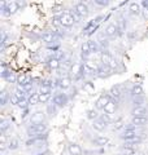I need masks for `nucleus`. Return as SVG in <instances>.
Instances as JSON below:
<instances>
[{"instance_id":"obj_1","label":"nucleus","mask_w":148,"mask_h":155,"mask_svg":"<svg viewBox=\"0 0 148 155\" xmlns=\"http://www.w3.org/2000/svg\"><path fill=\"white\" fill-rule=\"evenodd\" d=\"M47 124L46 123H37V124H30L29 127L26 128L27 130V134L30 137H37V136H41L43 133L47 132Z\"/></svg>"},{"instance_id":"obj_2","label":"nucleus","mask_w":148,"mask_h":155,"mask_svg":"<svg viewBox=\"0 0 148 155\" xmlns=\"http://www.w3.org/2000/svg\"><path fill=\"white\" fill-rule=\"evenodd\" d=\"M58 18H60V23H61V26L62 27H72L74 23L77 22V19L76 17H74V14L72 13H69V12H65V13H61L60 16H58Z\"/></svg>"},{"instance_id":"obj_3","label":"nucleus","mask_w":148,"mask_h":155,"mask_svg":"<svg viewBox=\"0 0 148 155\" xmlns=\"http://www.w3.org/2000/svg\"><path fill=\"white\" fill-rule=\"evenodd\" d=\"M52 104L55 105L56 107L62 109V107H65V106L69 104V97H68L66 93H57V94L53 96Z\"/></svg>"},{"instance_id":"obj_4","label":"nucleus","mask_w":148,"mask_h":155,"mask_svg":"<svg viewBox=\"0 0 148 155\" xmlns=\"http://www.w3.org/2000/svg\"><path fill=\"white\" fill-rule=\"evenodd\" d=\"M83 65V72L88 75H97V70H99V66L95 64L93 61L91 60H86Z\"/></svg>"},{"instance_id":"obj_5","label":"nucleus","mask_w":148,"mask_h":155,"mask_svg":"<svg viewBox=\"0 0 148 155\" xmlns=\"http://www.w3.org/2000/svg\"><path fill=\"white\" fill-rule=\"evenodd\" d=\"M112 100V97L109 93H103L99 96V98L96 100L95 102V109L96 110H104V107L107 106V104L109 102V101Z\"/></svg>"},{"instance_id":"obj_6","label":"nucleus","mask_w":148,"mask_h":155,"mask_svg":"<svg viewBox=\"0 0 148 155\" xmlns=\"http://www.w3.org/2000/svg\"><path fill=\"white\" fill-rule=\"evenodd\" d=\"M74 9H76L74 12H76L78 16L82 17V18H85V17H87L88 14H90V8H88V5L85 4V3H77L76 7H74Z\"/></svg>"},{"instance_id":"obj_7","label":"nucleus","mask_w":148,"mask_h":155,"mask_svg":"<svg viewBox=\"0 0 148 155\" xmlns=\"http://www.w3.org/2000/svg\"><path fill=\"white\" fill-rule=\"evenodd\" d=\"M104 32L109 39H113V38H117L121 31H120V28H118L117 23H109V25H107Z\"/></svg>"},{"instance_id":"obj_8","label":"nucleus","mask_w":148,"mask_h":155,"mask_svg":"<svg viewBox=\"0 0 148 155\" xmlns=\"http://www.w3.org/2000/svg\"><path fill=\"white\" fill-rule=\"evenodd\" d=\"M95 40L99 43V45H100L101 49H107L108 47H109V38H108L105 35V32L104 31H100V32H97V35H96V39Z\"/></svg>"},{"instance_id":"obj_9","label":"nucleus","mask_w":148,"mask_h":155,"mask_svg":"<svg viewBox=\"0 0 148 155\" xmlns=\"http://www.w3.org/2000/svg\"><path fill=\"white\" fill-rule=\"evenodd\" d=\"M46 120V113L44 111H34L30 115V124H37V123H44Z\"/></svg>"},{"instance_id":"obj_10","label":"nucleus","mask_w":148,"mask_h":155,"mask_svg":"<svg viewBox=\"0 0 148 155\" xmlns=\"http://www.w3.org/2000/svg\"><path fill=\"white\" fill-rule=\"evenodd\" d=\"M56 87H58L62 91H66L72 87V79L69 76H61L56 80Z\"/></svg>"},{"instance_id":"obj_11","label":"nucleus","mask_w":148,"mask_h":155,"mask_svg":"<svg viewBox=\"0 0 148 155\" xmlns=\"http://www.w3.org/2000/svg\"><path fill=\"white\" fill-rule=\"evenodd\" d=\"M117 107H118V101H116V100H113V98H112L109 102L107 104L105 107H104V114L109 115V116H113V115L116 114Z\"/></svg>"},{"instance_id":"obj_12","label":"nucleus","mask_w":148,"mask_h":155,"mask_svg":"<svg viewBox=\"0 0 148 155\" xmlns=\"http://www.w3.org/2000/svg\"><path fill=\"white\" fill-rule=\"evenodd\" d=\"M131 116H140V118H147L148 116V109L146 106H139V107L131 109Z\"/></svg>"},{"instance_id":"obj_13","label":"nucleus","mask_w":148,"mask_h":155,"mask_svg":"<svg viewBox=\"0 0 148 155\" xmlns=\"http://www.w3.org/2000/svg\"><path fill=\"white\" fill-rule=\"evenodd\" d=\"M130 94L132 98H135V97H143L144 96V89H143V87L140 84H134L130 89Z\"/></svg>"},{"instance_id":"obj_14","label":"nucleus","mask_w":148,"mask_h":155,"mask_svg":"<svg viewBox=\"0 0 148 155\" xmlns=\"http://www.w3.org/2000/svg\"><path fill=\"white\" fill-rule=\"evenodd\" d=\"M68 153L69 155H82V147L76 142H70L68 145Z\"/></svg>"},{"instance_id":"obj_15","label":"nucleus","mask_w":148,"mask_h":155,"mask_svg":"<svg viewBox=\"0 0 148 155\" xmlns=\"http://www.w3.org/2000/svg\"><path fill=\"white\" fill-rule=\"evenodd\" d=\"M131 124H134L135 127L143 128L148 124V118H140V116H131Z\"/></svg>"},{"instance_id":"obj_16","label":"nucleus","mask_w":148,"mask_h":155,"mask_svg":"<svg viewBox=\"0 0 148 155\" xmlns=\"http://www.w3.org/2000/svg\"><path fill=\"white\" fill-rule=\"evenodd\" d=\"M107 127H108L107 123L100 118V116H99V119H96V120H93L92 122V128L95 130H97V132H103Z\"/></svg>"},{"instance_id":"obj_17","label":"nucleus","mask_w":148,"mask_h":155,"mask_svg":"<svg viewBox=\"0 0 148 155\" xmlns=\"http://www.w3.org/2000/svg\"><path fill=\"white\" fill-rule=\"evenodd\" d=\"M113 60L112 56H111V53L108 52V51H103L100 53V62H101V65L103 66H107V67H109V64H111V61Z\"/></svg>"},{"instance_id":"obj_18","label":"nucleus","mask_w":148,"mask_h":155,"mask_svg":"<svg viewBox=\"0 0 148 155\" xmlns=\"http://www.w3.org/2000/svg\"><path fill=\"white\" fill-rule=\"evenodd\" d=\"M42 40L46 43V44H52V43L57 41V38L55 36V34L51 32V31H46L42 35Z\"/></svg>"},{"instance_id":"obj_19","label":"nucleus","mask_w":148,"mask_h":155,"mask_svg":"<svg viewBox=\"0 0 148 155\" xmlns=\"http://www.w3.org/2000/svg\"><path fill=\"white\" fill-rule=\"evenodd\" d=\"M109 94L113 100H116V101H120L122 98V91L121 88L118 85H115V87H112L111 91H109Z\"/></svg>"},{"instance_id":"obj_20","label":"nucleus","mask_w":148,"mask_h":155,"mask_svg":"<svg viewBox=\"0 0 148 155\" xmlns=\"http://www.w3.org/2000/svg\"><path fill=\"white\" fill-rule=\"evenodd\" d=\"M81 54L82 57L85 58V61L88 60V57L91 54V49H90V45H88V41H83L82 45H81Z\"/></svg>"},{"instance_id":"obj_21","label":"nucleus","mask_w":148,"mask_h":155,"mask_svg":"<svg viewBox=\"0 0 148 155\" xmlns=\"http://www.w3.org/2000/svg\"><path fill=\"white\" fill-rule=\"evenodd\" d=\"M92 142L95 145H97V146H105V145H108V142H109V138H108L107 136L99 134V136H96V137L92 140Z\"/></svg>"},{"instance_id":"obj_22","label":"nucleus","mask_w":148,"mask_h":155,"mask_svg":"<svg viewBox=\"0 0 148 155\" xmlns=\"http://www.w3.org/2000/svg\"><path fill=\"white\" fill-rule=\"evenodd\" d=\"M129 11H130L131 14H134V16H139L143 9H142V7H140L139 3L132 2V3H130V5H129Z\"/></svg>"},{"instance_id":"obj_23","label":"nucleus","mask_w":148,"mask_h":155,"mask_svg":"<svg viewBox=\"0 0 148 155\" xmlns=\"http://www.w3.org/2000/svg\"><path fill=\"white\" fill-rule=\"evenodd\" d=\"M47 65H48V67L49 69H52V70H56V69H58L60 67V60H57L56 57H49L48 60H47Z\"/></svg>"},{"instance_id":"obj_24","label":"nucleus","mask_w":148,"mask_h":155,"mask_svg":"<svg viewBox=\"0 0 148 155\" xmlns=\"http://www.w3.org/2000/svg\"><path fill=\"white\" fill-rule=\"evenodd\" d=\"M27 102H29V106H35L39 102V93L38 92H34V93H31L30 96L27 97Z\"/></svg>"},{"instance_id":"obj_25","label":"nucleus","mask_w":148,"mask_h":155,"mask_svg":"<svg viewBox=\"0 0 148 155\" xmlns=\"http://www.w3.org/2000/svg\"><path fill=\"white\" fill-rule=\"evenodd\" d=\"M29 83H33V79L29 75H19L18 78H17V84L18 85H21V87H23V85H26V84H29Z\"/></svg>"},{"instance_id":"obj_26","label":"nucleus","mask_w":148,"mask_h":155,"mask_svg":"<svg viewBox=\"0 0 148 155\" xmlns=\"http://www.w3.org/2000/svg\"><path fill=\"white\" fill-rule=\"evenodd\" d=\"M88 45H90L91 53H97L101 49L100 45H99V43H97L96 40H93V39H91V40H88Z\"/></svg>"},{"instance_id":"obj_27","label":"nucleus","mask_w":148,"mask_h":155,"mask_svg":"<svg viewBox=\"0 0 148 155\" xmlns=\"http://www.w3.org/2000/svg\"><path fill=\"white\" fill-rule=\"evenodd\" d=\"M144 102H146L144 96H143V97H135V98H132V107H139V106H144Z\"/></svg>"},{"instance_id":"obj_28","label":"nucleus","mask_w":148,"mask_h":155,"mask_svg":"<svg viewBox=\"0 0 148 155\" xmlns=\"http://www.w3.org/2000/svg\"><path fill=\"white\" fill-rule=\"evenodd\" d=\"M9 100H11V96H9V93L7 91H3L2 94H0V104H2V106H5Z\"/></svg>"},{"instance_id":"obj_29","label":"nucleus","mask_w":148,"mask_h":155,"mask_svg":"<svg viewBox=\"0 0 148 155\" xmlns=\"http://www.w3.org/2000/svg\"><path fill=\"white\" fill-rule=\"evenodd\" d=\"M99 116H100V115L97 114L96 109H91V110L87 111V119L92 120V122H93V120H96V119H99Z\"/></svg>"},{"instance_id":"obj_30","label":"nucleus","mask_w":148,"mask_h":155,"mask_svg":"<svg viewBox=\"0 0 148 155\" xmlns=\"http://www.w3.org/2000/svg\"><path fill=\"white\" fill-rule=\"evenodd\" d=\"M7 8L11 12V14H14L17 11H19V8L17 5V2H12V3H7Z\"/></svg>"},{"instance_id":"obj_31","label":"nucleus","mask_w":148,"mask_h":155,"mask_svg":"<svg viewBox=\"0 0 148 155\" xmlns=\"http://www.w3.org/2000/svg\"><path fill=\"white\" fill-rule=\"evenodd\" d=\"M18 147H19V141L17 138H12L11 141L8 142V149L12 150V151H13V150H17Z\"/></svg>"},{"instance_id":"obj_32","label":"nucleus","mask_w":148,"mask_h":155,"mask_svg":"<svg viewBox=\"0 0 148 155\" xmlns=\"http://www.w3.org/2000/svg\"><path fill=\"white\" fill-rule=\"evenodd\" d=\"M117 26L120 28V31H125L126 30V19L123 17H120L117 21Z\"/></svg>"},{"instance_id":"obj_33","label":"nucleus","mask_w":148,"mask_h":155,"mask_svg":"<svg viewBox=\"0 0 148 155\" xmlns=\"http://www.w3.org/2000/svg\"><path fill=\"white\" fill-rule=\"evenodd\" d=\"M38 93H39V94H52V88H49V87L41 85V87H39Z\"/></svg>"},{"instance_id":"obj_34","label":"nucleus","mask_w":148,"mask_h":155,"mask_svg":"<svg viewBox=\"0 0 148 155\" xmlns=\"http://www.w3.org/2000/svg\"><path fill=\"white\" fill-rule=\"evenodd\" d=\"M19 87H21V85H19ZM22 89L25 91V93L30 96L31 92H33V89H34V83H29V84H26V85H23ZM33 93H34V92H33Z\"/></svg>"},{"instance_id":"obj_35","label":"nucleus","mask_w":148,"mask_h":155,"mask_svg":"<svg viewBox=\"0 0 148 155\" xmlns=\"http://www.w3.org/2000/svg\"><path fill=\"white\" fill-rule=\"evenodd\" d=\"M51 98H52V94H39V102L41 104H47Z\"/></svg>"},{"instance_id":"obj_36","label":"nucleus","mask_w":148,"mask_h":155,"mask_svg":"<svg viewBox=\"0 0 148 155\" xmlns=\"http://www.w3.org/2000/svg\"><path fill=\"white\" fill-rule=\"evenodd\" d=\"M9 127H11V124H9L8 120H2V124H0V130H2V133H5Z\"/></svg>"},{"instance_id":"obj_37","label":"nucleus","mask_w":148,"mask_h":155,"mask_svg":"<svg viewBox=\"0 0 148 155\" xmlns=\"http://www.w3.org/2000/svg\"><path fill=\"white\" fill-rule=\"evenodd\" d=\"M41 85H44V87H49V88H53L56 84L53 83V80H51V79H43L42 80V83H41Z\"/></svg>"},{"instance_id":"obj_38","label":"nucleus","mask_w":148,"mask_h":155,"mask_svg":"<svg viewBox=\"0 0 148 155\" xmlns=\"http://www.w3.org/2000/svg\"><path fill=\"white\" fill-rule=\"evenodd\" d=\"M121 128H123V129L126 128L125 123H123L121 119H120V120H116V122H115V129H116V130H118V129H121Z\"/></svg>"},{"instance_id":"obj_39","label":"nucleus","mask_w":148,"mask_h":155,"mask_svg":"<svg viewBox=\"0 0 148 155\" xmlns=\"http://www.w3.org/2000/svg\"><path fill=\"white\" fill-rule=\"evenodd\" d=\"M93 3H95L96 5H99V7H108L109 5V2H108V0H95Z\"/></svg>"},{"instance_id":"obj_40","label":"nucleus","mask_w":148,"mask_h":155,"mask_svg":"<svg viewBox=\"0 0 148 155\" xmlns=\"http://www.w3.org/2000/svg\"><path fill=\"white\" fill-rule=\"evenodd\" d=\"M9 102H11V105H14V106H18V104H19V100L17 98L14 94H12L11 96V100H9Z\"/></svg>"},{"instance_id":"obj_41","label":"nucleus","mask_w":148,"mask_h":155,"mask_svg":"<svg viewBox=\"0 0 148 155\" xmlns=\"http://www.w3.org/2000/svg\"><path fill=\"white\" fill-rule=\"evenodd\" d=\"M117 61L115 60V58H113V60L111 61V64H109V70H115L116 69V67H117Z\"/></svg>"},{"instance_id":"obj_42","label":"nucleus","mask_w":148,"mask_h":155,"mask_svg":"<svg viewBox=\"0 0 148 155\" xmlns=\"http://www.w3.org/2000/svg\"><path fill=\"white\" fill-rule=\"evenodd\" d=\"M142 16H143V18H144L146 21H148V8H143V11H142Z\"/></svg>"}]
</instances>
